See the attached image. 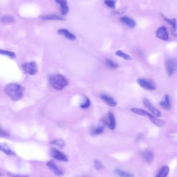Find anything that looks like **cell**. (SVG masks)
<instances>
[{
	"label": "cell",
	"instance_id": "1",
	"mask_svg": "<svg viewBox=\"0 0 177 177\" xmlns=\"http://www.w3.org/2000/svg\"><path fill=\"white\" fill-rule=\"evenodd\" d=\"M4 91L6 95L12 101L17 102L23 98L24 89L18 83H11L5 86Z\"/></svg>",
	"mask_w": 177,
	"mask_h": 177
},
{
	"label": "cell",
	"instance_id": "2",
	"mask_svg": "<svg viewBox=\"0 0 177 177\" xmlns=\"http://www.w3.org/2000/svg\"><path fill=\"white\" fill-rule=\"evenodd\" d=\"M50 85L55 89L61 91L68 84V82L64 76L59 74L53 75L49 77Z\"/></svg>",
	"mask_w": 177,
	"mask_h": 177
},
{
	"label": "cell",
	"instance_id": "3",
	"mask_svg": "<svg viewBox=\"0 0 177 177\" xmlns=\"http://www.w3.org/2000/svg\"><path fill=\"white\" fill-rule=\"evenodd\" d=\"M166 70L168 75L171 76L177 71V62L174 59L168 58L165 62Z\"/></svg>",
	"mask_w": 177,
	"mask_h": 177
},
{
	"label": "cell",
	"instance_id": "4",
	"mask_svg": "<svg viewBox=\"0 0 177 177\" xmlns=\"http://www.w3.org/2000/svg\"><path fill=\"white\" fill-rule=\"evenodd\" d=\"M137 82L142 88L148 91H154L156 89L155 83L151 80L139 78L137 80Z\"/></svg>",
	"mask_w": 177,
	"mask_h": 177
},
{
	"label": "cell",
	"instance_id": "5",
	"mask_svg": "<svg viewBox=\"0 0 177 177\" xmlns=\"http://www.w3.org/2000/svg\"><path fill=\"white\" fill-rule=\"evenodd\" d=\"M22 68L27 74L31 75H35L38 70V66L34 62L24 63L22 65Z\"/></svg>",
	"mask_w": 177,
	"mask_h": 177
},
{
	"label": "cell",
	"instance_id": "6",
	"mask_svg": "<svg viewBox=\"0 0 177 177\" xmlns=\"http://www.w3.org/2000/svg\"><path fill=\"white\" fill-rule=\"evenodd\" d=\"M50 153L53 158L58 161L64 162L68 161L67 156L57 149L52 148L50 150Z\"/></svg>",
	"mask_w": 177,
	"mask_h": 177
},
{
	"label": "cell",
	"instance_id": "7",
	"mask_svg": "<svg viewBox=\"0 0 177 177\" xmlns=\"http://www.w3.org/2000/svg\"><path fill=\"white\" fill-rule=\"evenodd\" d=\"M48 168L54 174L57 176H61L64 174V172L60 167L53 161H50L46 163Z\"/></svg>",
	"mask_w": 177,
	"mask_h": 177
},
{
	"label": "cell",
	"instance_id": "8",
	"mask_svg": "<svg viewBox=\"0 0 177 177\" xmlns=\"http://www.w3.org/2000/svg\"><path fill=\"white\" fill-rule=\"evenodd\" d=\"M156 35L157 38L167 41L169 39V33L168 29L165 26L160 27L156 31Z\"/></svg>",
	"mask_w": 177,
	"mask_h": 177
},
{
	"label": "cell",
	"instance_id": "9",
	"mask_svg": "<svg viewBox=\"0 0 177 177\" xmlns=\"http://www.w3.org/2000/svg\"><path fill=\"white\" fill-rule=\"evenodd\" d=\"M143 103L147 108H148L150 112L156 116L159 117L161 116V113L158 110L156 109L154 107L149 100L147 98H144L143 100Z\"/></svg>",
	"mask_w": 177,
	"mask_h": 177
},
{
	"label": "cell",
	"instance_id": "10",
	"mask_svg": "<svg viewBox=\"0 0 177 177\" xmlns=\"http://www.w3.org/2000/svg\"><path fill=\"white\" fill-rule=\"evenodd\" d=\"M100 98L109 106L115 107L117 104V102L112 97L106 94L101 95H100Z\"/></svg>",
	"mask_w": 177,
	"mask_h": 177
},
{
	"label": "cell",
	"instance_id": "11",
	"mask_svg": "<svg viewBox=\"0 0 177 177\" xmlns=\"http://www.w3.org/2000/svg\"><path fill=\"white\" fill-rule=\"evenodd\" d=\"M160 105L163 108L166 110H169L171 108V100L168 95H166L164 96L163 99L160 102Z\"/></svg>",
	"mask_w": 177,
	"mask_h": 177
},
{
	"label": "cell",
	"instance_id": "12",
	"mask_svg": "<svg viewBox=\"0 0 177 177\" xmlns=\"http://www.w3.org/2000/svg\"><path fill=\"white\" fill-rule=\"evenodd\" d=\"M55 2L60 4L62 15H65L67 14L69 11V7L67 0H55Z\"/></svg>",
	"mask_w": 177,
	"mask_h": 177
},
{
	"label": "cell",
	"instance_id": "13",
	"mask_svg": "<svg viewBox=\"0 0 177 177\" xmlns=\"http://www.w3.org/2000/svg\"><path fill=\"white\" fill-rule=\"evenodd\" d=\"M143 158L145 161L148 163H151L154 158V155L152 152L149 150H145L142 154Z\"/></svg>",
	"mask_w": 177,
	"mask_h": 177
},
{
	"label": "cell",
	"instance_id": "14",
	"mask_svg": "<svg viewBox=\"0 0 177 177\" xmlns=\"http://www.w3.org/2000/svg\"><path fill=\"white\" fill-rule=\"evenodd\" d=\"M58 34L59 35L64 36L65 37L69 39L74 41L76 37L74 35L69 31L68 30L65 29H59L58 31Z\"/></svg>",
	"mask_w": 177,
	"mask_h": 177
},
{
	"label": "cell",
	"instance_id": "15",
	"mask_svg": "<svg viewBox=\"0 0 177 177\" xmlns=\"http://www.w3.org/2000/svg\"><path fill=\"white\" fill-rule=\"evenodd\" d=\"M161 15L164 21H165L167 23H168L169 24L172 26L173 34L175 36H177V34H176L175 33L177 29L176 19L173 18L172 19H169L166 18L164 15L162 14Z\"/></svg>",
	"mask_w": 177,
	"mask_h": 177
},
{
	"label": "cell",
	"instance_id": "16",
	"mask_svg": "<svg viewBox=\"0 0 177 177\" xmlns=\"http://www.w3.org/2000/svg\"><path fill=\"white\" fill-rule=\"evenodd\" d=\"M41 19L43 20H57L65 21V18L62 17L56 14H52L43 16Z\"/></svg>",
	"mask_w": 177,
	"mask_h": 177
},
{
	"label": "cell",
	"instance_id": "17",
	"mask_svg": "<svg viewBox=\"0 0 177 177\" xmlns=\"http://www.w3.org/2000/svg\"><path fill=\"white\" fill-rule=\"evenodd\" d=\"M121 21L122 22L125 23L126 25L131 28H134L136 25V22L133 19L128 17H122L121 18Z\"/></svg>",
	"mask_w": 177,
	"mask_h": 177
},
{
	"label": "cell",
	"instance_id": "18",
	"mask_svg": "<svg viewBox=\"0 0 177 177\" xmlns=\"http://www.w3.org/2000/svg\"><path fill=\"white\" fill-rule=\"evenodd\" d=\"M0 148L1 151L4 152L6 154L9 155H15V153L13 152L12 150L9 148V146L4 143L1 144Z\"/></svg>",
	"mask_w": 177,
	"mask_h": 177
},
{
	"label": "cell",
	"instance_id": "19",
	"mask_svg": "<svg viewBox=\"0 0 177 177\" xmlns=\"http://www.w3.org/2000/svg\"><path fill=\"white\" fill-rule=\"evenodd\" d=\"M131 111L136 114L142 116H145L149 117L152 114L144 110L136 108H133L131 109Z\"/></svg>",
	"mask_w": 177,
	"mask_h": 177
},
{
	"label": "cell",
	"instance_id": "20",
	"mask_svg": "<svg viewBox=\"0 0 177 177\" xmlns=\"http://www.w3.org/2000/svg\"><path fill=\"white\" fill-rule=\"evenodd\" d=\"M109 119L110 123L108 124L109 128L111 130H113L116 127V119L115 117L113 114V113L111 112L109 114Z\"/></svg>",
	"mask_w": 177,
	"mask_h": 177
},
{
	"label": "cell",
	"instance_id": "21",
	"mask_svg": "<svg viewBox=\"0 0 177 177\" xmlns=\"http://www.w3.org/2000/svg\"><path fill=\"white\" fill-rule=\"evenodd\" d=\"M169 171V167L166 166H164L160 169L159 173L156 176L158 177H166L168 175Z\"/></svg>",
	"mask_w": 177,
	"mask_h": 177
},
{
	"label": "cell",
	"instance_id": "22",
	"mask_svg": "<svg viewBox=\"0 0 177 177\" xmlns=\"http://www.w3.org/2000/svg\"><path fill=\"white\" fill-rule=\"evenodd\" d=\"M149 118L154 123L159 127H161L164 124L165 122L164 121L157 118L156 117L153 115L149 117Z\"/></svg>",
	"mask_w": 177,
	"mask_h": 177
},
{
	"label": "cell",
	"instance_id": "23",
	"mask_svg": "<svg viewBox=\"0 0 177 177\" xmlns=\"http://www.w3.org/2000/svg\"><path fill=\"white\" fill-rule=\"evenodd\" d=\"M115 173L117 175L121 177H133V175L131 173L127 172L118 169H115Z\"/></svg>",
	"mask_w": 177,
	"mask_h": 177
},
{
	"label": "cell",
	"instance_id": "24",
	"mask_svg": "<svg viewBox=\"0 0 177 177\" xmlns=\"http://www.w3.org/2000/svg\"><path fill=\"white\" fill-rule=\"evenodd\" d=\"M106 65L110 68L113 69L117 68L119 67V65L117 63L113 61L111 59H107L105 60Z\"/></svg>",
	"mask_w": 177,
	"mask_h": 177
},
{
	"label": "cell",
	"instance_id": "25",
	"mask_svg": "<svg viewBox=\"0 0 177 177\" xmlns=\"http://www.w3.org/2000/svg\"><path fill=\"white\" fill-rule=\"evenodd\" d=\"M1 21L4 23H14L16 22V19L13 16H6L1 18Z\"/></svg>",
	"mask_w": 177,
	"mask_h": 177
},
{
	"label": "cell",
	"instance_id": "26",
	"mask_svg": "<svg viewBox=\"0 0 177 177\" xmlns=\"http://www.w3.org/2000/svg\"><path fill=\"white\" fill-rule=\"evenodd\" d=\"M115 55L117 56L120 57L127 60H132L131 56L126 54L124 52L121 50L116 51L115 53Z\"/></svg>",
	"mask_w": 177,
	"mask_h": 177
},
{
	"label": "cell",
	"instance_id": "27",
	"mask_svg": "<svg viewBox=\"0 0 177 177\" xmlns=\"http://www.w3.org/2000/svg\"><path fill=\"white\" fill-rule=\"evenodd\" d=\"M0 53L1 55H6L9 57L11 59H14L16 57V55L14 53L4 50H1Z\"/></svg>",
	"mask_w": 177,
	"mask_h": 177
},
{
	"label": "cell",
	"instance_id": "28",
	"mask_svg": "<svg viewBox=\"0 0 177 177\" xmlns=\"http://www.w3.org/2000/svg\"><path fill=\"white\" fill-rule=\"evenodd\" d=\"M51 143L53 145H55L60 147H64L65 145L64 141L60 139L54 140V141L52 142Z\"/></svg>",
	"mask_w": 177,
	"mask_h": 177
},
{
	"label": "cell",
	"instance_id": "29",
	"mask_svg": "<svg viewBox=\"0 0 177 177\" xmlns=\"http://www.w3.org/2000/svg\"><path fill=\"white\" fill-rule=\"evenodd\" d=\"M95 168L97 170H101L103 168V166L101 161L99 159H96L94 161Z\"/></svg>",
	"mask_w": 177,
	"mask_h": 177
},
{
	"label": "cell",
	"instance_id": "30",
	"mask_svg": "<svg viewBox=\"0 0 177 177\" xmlns=\"http://www.w3.org/2000/svg\"><path fill=\"white\" fill-rule=\"evenodd\" d=\"M105 4L111 8H115L116 2L114 0H105Z\"/></svg>",
	"mask_w": 177,
	"mask_h": 177
},
{
	"label": "cell",
	"instance_id": "31",
	"mask_svg": "<svg viewBox=\"0 0 177 177\" xmlns=\"http://www.w3.org/2000/svg\"><path fill=\"white\" fill-rule=\"evenodd\" d=\"M104 127L99 126L94 130L92 133L94 135H99L103 132V131H104Z\"/></svg>",
	"mask_w": 177,
	"mask_h": 177
},
{
	"label": "cell",
	"instance_id": "32",
	"mask_svg": "<svg viewBox=\"0 0 177 177\" xmlns=\"http://www.w3.org/2000/svg\"><path fill=\"white\" fill-rule=\"evenodd\" d=\"M90 105H91V102L88 98H87L85 102L81 105V107L82 109H87L89 107Z\"/></svg>",
	"mask_w": 177,
	"mask_h": 177
},
{
	"label": "cell",
	"instance_id": "33",
	"mask_svg": "<svg viewBox=\"0 0 177 177\" xmlns=\"http://www.w3.org/2000/svg\"><path fill=\"white\" fill-rule=\"evenodd\" d=\"M9 133L8 132L1 128V137H3V138H7L9 136Z\"/></svg>",
	"mask_w": 177,
	"mask_h": 177
}]
</instances>
